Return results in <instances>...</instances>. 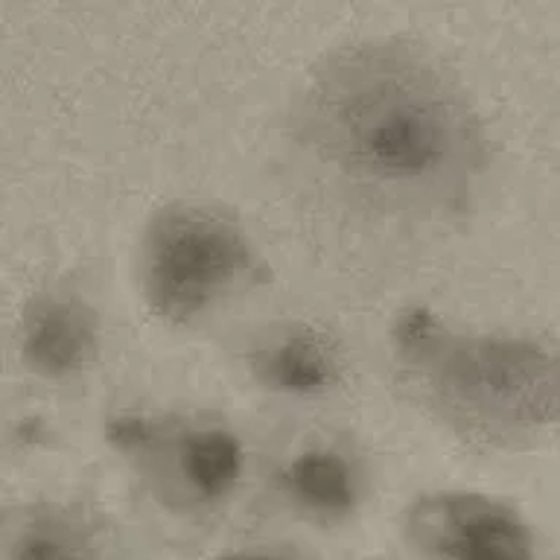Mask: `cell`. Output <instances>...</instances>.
<instances>
[{
  "mask_svg": "<svg viewBox=\"0 0 560 560\" xmlns=\"http://www.w3.org/2000/svg\"><path fill=\"white\" fill-rule=\"evenodd\" d=\"M15 348L21 365L33 376L44 383H70L96 365L103 322L85 295L47 289L24 306Z\"/></svg>",
  "mask_w": 560,
  "mask_h": 560,
  "instance_id": "cell-8",
  "label": "cell"
},
{
  "mask_svg": "<svg viewBox=\"0 0 560 560\" xmlns=\"http://www.w3.org/2000/svg\"><path fill=\"white\" fill-rule=\"evenodd\" d=\"M362 560H388V558H362Z\"/></svg>",
  "mask_w": 560,
  "mask_h": 560,
  "instance_id": "cell-11",
  "label": "cell"
},
{
  "mask_svg": "<svg viewBox=\"0 0 560 560\" xmlns=\"http://www.w3.org/2000/svg\"><path fill=\"white\" fill-rule=\"evenodd\" d=\"M271 502L310 528H345L362 514L374 479L365 453L339 432H304L266 476Z\"/></svg>",
  "mask_w": 560,
  "mask_h": 560,
  "instance_id": "cell-6",
  "label": "cell"
},
{
  "mask_svg": "<svg viewBox=\"0 0 560 560\" xmlns=\"http://www.w3.org/2000/svg\"><path fill=\"white\" fill-rule=\"evenodd\" d=\"M392 345L402 385L455 435L514 446L560 423V357L542 341L464 332L411 310Z\"/></svg>",
  "mask_w": 560,
  "mask_h": 560,
  "instance_id": "cell-2",
  "label": "cell"
},
{
  "mask_svg": "<svg viewBox=\"0 0 560 560\" xmlns=\"http://www.w3.org/2000/svg\"><path fill=\"white\" fill-rule=\"evenodd\" d=\"M252 383L287 402H322L341 392L348 357L339 339L304 318L271 322L254 332L243 353Z\"/></svg>",
  "mask_w": 560,
  "mask_h": 560,
  "instance_id": "cell-7",
  "label": "cell"
},
{
  "mask_svg": "<svg viewBox=\"0 0 560 560\" xmlns=\"http://www.w3.org/2000/svg\"><path fill=\"white\" fill-rule=\"evenodd\" d=\"M217 560H322L306 542L289 540V537H262L231 546Z\"/></svg>",
  "mask_w": 560,
  "mask_h": 560,
  "instance_id": "cell-10",
  "label": "cell"
},
{
  "mask_svg": "<svg viewBox=\"0 0 560 560\" xmlns=\"http://www.w3.org/2000/svg\"><path fill=\"white\" fill-rule=\"evenodd\" d=\"M0 560H122V542L94 508L35 499L0 511Z\"/></svg>",
  "mask_w": 560,
  "mask_h": 560,
  "instance_id": "cell-9",
  "label": "cell"
},
{
  "mask_svg": "<svg viewBox=\"0 0 560 560\" xmlns=\"http://www.w3.org/2000/svg\"><path fill=\"white\" fill-rule=\"evenodd\" d=\"M418 560H537L532 525L514 505L479 490H429L400 516Z\"/></svg>",
  "mask_w": 560,
  "mask_h": 560,
  "instance_id": "cell-5",
  "label": "cell"
},
{
  "mask_svg": "<svg viewBox=\"0 0 560 560\" xmlns=\"http://www.w3.org/2000/svg\"><path fill=\"white\" fill-rule=\"evenodd\" d=\"M105 438L140 490L175 520L225 514L248 479L245 441L210 411L126 409L108 420Z\"/></svg>",
  "mask_w": 560,
  "mask_h": 560,
  "instance_id": "cell-3",
  "label": "cell"
},
{
  "mask_svg": "<svg viewBox=\"0 0 560 560\" xmlns=\"http://www.w3.org/2000/svg\"><path fill=\"white\" fill-rule=\"evenodd\" d=\"M135 271L140 298L158 322L196 327L252 287L257 252L225 210L173 201L143 225Z\"/></svg>",
  "mask_w": 560,
  "mask_h": 560,
  "instance_id": "cell-4",
  "label": "cell"
},
{
  "mask_svg": "<svg viewBox=\"0 0 560 560\" xmlns=\"http://www.w3.org/2000/svg\"><path fill=\"white\" fill-rule=\"evenodd\" d=\"M298 155L353 208L385 219L453 217L488 170V140L462 85L415 44L327 52L292 96Z\"/></svg>",
  "mask_w": 560,
  "mask_h": 560,
  "instance_id": "cell-1",
  "label": "cell"
}]
</instances>
